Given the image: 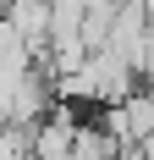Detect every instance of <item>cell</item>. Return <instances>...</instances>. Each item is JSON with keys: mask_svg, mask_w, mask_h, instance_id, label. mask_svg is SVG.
Instances as JSON below:
<instances>
[{"mask_svg": "<svg viewBox=\"0 0 154 160\" xmlns=\"http://www.w3.org/2000/svg\"><path fill=\"white\" fill-rule=\"evenodd\" d=\"M0 160H33L28 155V127H17V122L0 127Z\"/></svg>", "mask_w": 154, "mask_h": 160, "instance_id": "cell-3", "label": "cell"}, {"mask_svg": "<svg viewBox=\"0 0 154 160\" xmlns=\"http://www.w3.org/2000/svg\"><path fill=\"white\" fill-rule=\"evenodd\" d=\"M66 160H116V138H110L99 122H77L72 155H66Z\"/></svg>", "mask_w": 154, "mask_h": 160, "instance_id": "cell-2", "label": "cell"}, {"mask_svg": "<svg viewBox=\"0 0 154 160\" xmlns=\"http://www.w3.org/2000/svg\"><path fill=\"white\" fill-rule=\"evenodd\" d=\"M0 17L17 28V39H22L33 55L44 50V39H50V0H6Z\"/></svg>", "mask_w": 154, "mask_h": 160, "instance_id": "cell-1", "label": "cell"}]
</instances>
